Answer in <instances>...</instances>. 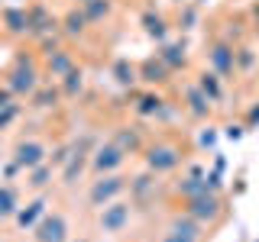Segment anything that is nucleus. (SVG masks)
I'll list each match as a JSON object with an SVG mask.
<instances>
[{
    "instance_id": "4be33fe9",
    "label": "nucleus",
    "mask_w": 259,
    "mask_h": 242,
    "mask_svg": "<svg viewBox=\"0 0 259 242\" xmlns=\"http://www.w3.org/2000/svg\"><path fill=\"white\" fill-rule=\"evenodd\" d=\"M194 84H198V87H201V91H204L214 103H224V100H227V81L217 75V71H210L207 65L198 71V75H194Z\"/></svg>"
},
{
    "instance_id": "f704fd0d",
    "label": "nucleus",
    "mask_w": 259,
    "mask_h": 242,
    "mask_svg": "<svg viewBox=\"0 0 259 242\" xmlns=\"http://www.w3.org/2000/svg\"><path fill=\"white\" fill-rule=\"evenodd\" d=\"M243 133H246V126H243V123H230V126H224V136H227V139H233V142H237Z\"/></svg>"
},
{
    "instance_id": "1a4fd4ad",
    "label": "nucleus",
    "mask_w": 259,
    "mask_h": 242,
    "mask_svg": "<svg viewBox=\"0 0 259 242\" xmlns=\"http://www.w3.org/2000/svg\"><path fill=\"white\" fill-rule=\"evenodd\" d=\"M32 242H68L71 239V223H68V213L59 210L52 204V210L36 223V229L29 232Z\"/></svg>"
},
{
    "instance_id": "393cba45",
    "label": "nucleus",
    "mask_w": 259,
    "mask_h": 242,
    "mask_svg": "<svg viewBox=\"0 0 259 242\" xmlns=\"http://www.w3.org/2000/svg\"><path fill=\"white\" fill-rule=\"evenodd\" d=\"M84 87H88V75H84V68H71L68 75H65L62 81H59V91H62V97L65 100H78L81 94H84Z\"/></svg>"
},
{
    "instance_id": "2eb2a0df",
    "label": "nucleus",
    "mask_w": 259,
    "mask_h": 242,
    "mask_svg": "<svg viewBox=\"0 0 259 242\" xmlns=\"http://www.w3.org/2000/svg\"><path fill=\"white\" fill-rule=\"evenodd\" d=\"M110 139L117 142V145L126 152L130 158H133V155H143L146 139H149V136L143 133V126H140V123H120L117 129H113V136H110Z\"/></svg>"
},
{
    "instance_id": "20e7f679",
    "label": "nucleus",
    "mask_w": 259,
    "mask_h": 242,
    "mask_svg": "<svg viewBox=\"0 0 259 242\" xmlns=\"http://www.w3.org/2000/svg\"><path fill=\"white\" fill-rule=\"evenodd\" d=\"M182 210H185L188 216H194L201 226H207L210 232H214L217 226L227 220V213H230L227 197H224V194H214V191H204V194H198V197H188Z\"/></svg>"
},
{
    "instance_id": "e433bc0d",
    "label": "nucleus",
    "mask_w": 259,
    "mask_h": 242,
    "mask_svg": "<svg viewBox=\"0 0 259 242\" xmlns=\"http://www.w3.org/2000/svg\"><path fill=\"white\" fill-rule=\"evenodd\" d=\"M214 139H217L214 129H204V133H201V145H214Z\"/></svg>"
},
{
    "instance_id": "473e14b6",
    "label": "nucleus",
    "mask_w": 259,
    "mask_h": 242,
    "mask_svg": "<svg viewBox=\"0 0 259 242\" xmlns=\"http://www.w3.org/2000/svg\"><path fill=\"white\" fill-rule=\"evenodd\" d=\"M198 7H185V10L182 13H178V29H185V32H188V29H194V26H198Z\"/></svg>"
},
{
    "instance_id": "f03ea898",
    "label": "nucleus",
    "mask_w": 259,
    "mask_h": 242,
    "mask_svg": "<svg viewBox=\"0 0 259 242\" xmlns=\"http://www.w3.org/2000/svg\"><path fill=\"white\" fill-rule=\"evenodd\" d=\"M42 81H46L42 78V58H39L36 52H29V48H20V52L13 55L7 75H4V87L20 100V97H29Z\"/></svg>"
},
{
    "instance_id": "37998d69",
    "label": "nucleus",
    "mask_w": 259,
    "mask_h": 242,
    "mask_svg": "<svg viewBox=\"0 0 259 242\" xmlns=\"http://www.w3.org/2000/svg\"><path fill=\"white\" fill-rule=\"evenodd\" d=\"M178 4H182V0H178Z\"/></svg>"
},
{
    "instance_id": "a878e982",
    "label": "nucleus",
    "mask_w": 259,
    "mask_h": 242,
    "mask_svg": "<svg viewBox=\"0 0 259 242\" xmlns=\"http://www.w3.org/2000/svg\"><path fill=\"white\" fill-rule=\"evenodd\" d=\"M207 191V181H204V174H182L178 181L172 184V194L175 197H182V200H188V197H198V194H204Z\"/></svg>"
},
{
    "instance_id": "4c0bfd02",
    "label": "nucleus",
    "mask_w": 259,
    "mask_h": 242,
    "mask_svg": "<svg viewBox=\"0 0 259 242\" xmlns=\"http://www.w3.org/2000/svg\"><path fill=\"white\" fill-rule=\"evenodd\" d=\"M10 100H16V97H13L10 91H7L4 84H0V107H7V103H10Z\"/></svg>"
},
{
    "instance_id": "f8f14e48",
    "label": "nucleus",
    "mask_w": 259,
    "mask_h": 242,
    "mask_svg": "<svg viewBox=\"0 0 259 242\" xmlns=\"http://www.w3.org/2000/svg\"><path fill=\"white\" fill-rule=\"evenodd\" d=\"M39 58H42V78L46 81H62L71 68H78V55L68 45L46 48V52H39Z\"/></svg>"
},
{
    "instance_id": "a211bd4d",
    "label": "nucleus",
    "mask_w": 259,
    "mask_h": 242,
    "mask_svg": "<svg viewBox=\"0 0 259 242\" xmlns=\"http://www.w3.org/2000/svg\"><path fill=\"white\" fill-rule=\"evenodd\" d=\"M156 58L165 65V68L172 71V75H178L182 68H188V62H191V58H188V45H185L182 39H175V42H168V39H165V42L159 45Z\"/></svg>"
},
{
    "instance_id": "2f4dec72",
    "label": "nucleus",
    "mask_w": 259,
    "mask_h": 242,
    "mask_svg": "<svg viewBox=\"0 0 259 242\" xmlns=\"http://www.w3.org/2000/svg\"><path fill=\"white\" fill-rule=\"evenodd\" d=\"M156 242H204V239H198V236H185V232H178V229H168V226H162V232H159V239Z\"/></svg>"
},
{
    "instance_id": "6e6552de",
    "label": "nucleus",
    "mask_w": 259,
    "mask_h": 242,
    "mask_svg": "<svg viewBox=\"0 0 259 242\" xmlns=\"http://www.w3.org/2000/svg\"><path fill=\"white\" fill-rule=\"evenodd\" d=\"M49 207H52V191L26 194V200L20 204V210H16L13 220H10L13 232H32V229H36V223L49 213Z\"/></svg>"
},
{
    "instance_id": "bb28decb",
    "label": "nucleus",
    "mask_w": 259,
    "mask_h": 242,
    "mask_svg": "<svg viewBox=\"0 0 259 242\" xmlns=\"http://www.w3.org/2000/svg\"><path fill=\"white\" fill-rule=\"evenodd\" d=\"M81 10H84L91 26H104V23L113 16V10H117V4H113V0H84Z\"/></svg>"
},
{
    "instance_id": "b1692460",
    "label": "nucleus",
    "mask_w": 259,
    "mask_h": 242,
    "mask_svg": "<svg viewBox=\"0 0 259 242\" xmlns=\"http://www.w3.org/2000/svg\"><path fill=\"white\" fill-rule=\"evenodd\" d=\"M140 26H143L146 36L156 39V42L162 45V42L168 39V29H172V23H168L159 10H152V7H149V10H143V16H140Z\"/></svg>"
},
{
    "instance_id": "6ab92c4d",
    "label": "nucleus",
    "mask_w": 259,
    "mask_h": 242,
    "mask_svg": "<svg viewBox=\"0 0 259 242\" xmlns=\"http://www.w3.org/2000/svg\"><path fill=\"white\" fill-rule=\"evenodd\" d=\"M55 177H59V171H55L49 161H42V165H36V168H29V171H23V191H26V194L52 191Z\"/></svg>"
},
{
    "instance_id": "7c9ffc66",
    "label": "nucleus",
    "mask_w": 259,
    "mask_h": 242,
    "mask_svg": "<svg viewBox=\"0 0 259 242\" xmlns=\"http://www.w3.org/2000/svg\"><path fill=\"white\" fill-rule=\"evenodd\" d=\"M23 116V103L20 100H10L7 107H0V133H7V129H13V123Z\"/></svg>"
},
{
    "instance_id": "9b49d317",
    "label": "nucleus",
    "mask_w": 259,
    "mask_h": 242,
    "mask_svg": "<svg viewBox=\"0 0 259 242\" xmlns=\"http://www.w3.org/2000/svg\"><path fill=\"white\" fill-rule=\"evenodd\" d=\"M156 194H159V174H152V171H136V174H130V188H126V197L133 200V207H136V213L140 210H149L152 204H156Z\"/></svg>"
},
{
    "instance_id": "cd10ccee",
    "label": "nucleus",
    "mask_w": 259,
    "mask_h": 242,
    "mask_svg": "<svg viewBox=\"0 0 259 242\" xmlns=\"http://www.w3.org/2000/svg\"><path fill=\"white\" fill-rule=\"evenodd\" d=\"M233 58H237V75L240 78L253 75V71L259 68V52L249 42H237V45H233Z\"/></svg>"
},
{
    "instance_id": "423d86ee",
    "label": "nucleus",
    "mask_w": 259,
    "mask_h": 242,
    "mask_svg": "<svg viewBox=\"0 0 259 242\" xmlns=\"http://www.w3.org/2000/svg\"><path fill=\"white\" fill-rule=\"evenodd\" d=\"M49 152H52V145H49L46 136H39V133H23L20 139L13 142L10 158L16 161V168H20V171H29V168H36V165H42V161H49Z\"/></svg>"
},
{
    "instance_id": "c9c22d12",
    "label": "nucleus",
    "mask_w": 259,
    "mask_h": 242,
    "mask_svg": "<svg viewBox=\"0 0 259 242\" xmlns=\"http://www.w3.org/2000/svg\"><path fill=\"white\" fill-rule=\"evenodd\" d=\"M249 23H253V26H259V0H253V4H249Z\"/></svg>"
},
{
    "instance_id": "c756f323",
    "label": "nucleus",
    "mask_w": 259,
    "mask_h": 242,
    "mask_svg": "<svg viewBox=\"0 0 259 242\" xmlns=\"http://www.w3.org/2000/svg\"><path fill=\"white\" fill-rule=\"evenodd\" d=\"M71 155H75V139H62V142L52 145V152H49V165L59 171V168H62Z\"/></svg>"
},
{
    "instance_id": "4468645a",
    "label": "nucleus",
    "mask_w": 259,
    "mask_h": 242,
    "mask_svg": "<svg viewBox=\"0 0 259 242\" xmlns=\"http://www.w3.org/2000/svg\"><path fill=\"white\" fill-rule=\"evenodd\" d=\"M0 32H7L10 39H26L29 36V4L26 7H4L0 10Z\"/></svg>"
},
{
    "instance_id": "412c9836",
    "label": "nucleus",
    "mask_w": 259,
    "mask_h": 242,
    "mask_svg": "<svg viewBox=\"0 0 259 242\" xmlns=\"http://www.w3.org/2000/svg\"><path fill=\"white\" fill-rule=\"evenodd\" d=\"M20 204H23L20 184L16 181H0V226L13 220V213L20 210Z\"/></svg>"
},
{
    "instance_id": "ea45409f",
    "label": "nucleus",
    "mask_w": 259,
    "mask_h": 242,
    "mask_svg": "<svg viewBox=\"0 0 259 242\" xmlns=\"http://www.w3.org/2000/svg\"><path fill=\"white\" fill-rule=\"evenodd\" d=\"M68 242H91V236H71Z\"/></svg>"
},
{
    "instance_id": "39448f33",
    "label": "nucleus",
    "mask_w": 259,
    "mask_h": 242,
    "mask_svg": "<svg viewBox=\"0 0 259 242\" xmlns=\"http://www.w3.org/2000/svg\"><path fill=\"white\" fill-rule=\"evenodd\" d=\"M136 216V207L130 197H120L113 200V204L94 210V229L104 232V236H123V232L130 229V223H133Z\"/></svg>"
},
{
    "instance_id": "f257e3e1",
    "label": "nucleus",
    "mask_w": 259,
    "mask_h": 242,
    "mask_svg": "<svg viewBox=\"0 0 259 242\" xmlns=\"http://www.w3.org/2000/svg\"><path fill=\"white\" fill-rule=\"evenodd\" d=\"M188 161V145H185L182 136L175 133H162V136H149L143 149V168L159 177L175 174L178 168H185Z\"/></svg>"
},
{
    "instance_id": "58836bf2",
    "label": "nucleus",
    "mask_w": 259,
    "mask_h": 242,
    "mask_svg": "<svg viewBox=\"0 0 259 242\" xmlns=\"http://www.w3.org/2000/svg\"><path fill=\"white\" fill-rule=\"evenodd\" d=\"M224 168H227V161H224L221 155H217V158H214V171H224Z\"/></svg>"
},
{
    "instance_id": "79ce46f5",
    "label": "nucleus",
    "mask_w": 259,
    "mask_h": 242,
    "mask_svg": "<svg viewBox=\"0 0 259 242\" xmlns=\"http://www.w3.org/2000/svg\"><path fill=\"white\" fill-rule=\"evenodd\" d=\"M0 181H4V174H0Z\"/></svg>"
},
{
    "instance_id": "ddd939ff",
    "label": "nucleus",
    "mask_w": 259,
    "mask_h": 242,
    "mask_svg": "<svg viewBox=\"0 0 259 242\" xmlns=\"http://www.w3.org/2000/svg\"><path fill=\"white\" fill-rule=\"evenodd\" d=\"M178 107L188 113L191 119H198V123H204V119L214 116V100H210L194 81H185L182 84V103H178Z\"/></svg>"
},
{
    "instance_id": "5701e85b",
    "label": "nucleus",
    "mask_w": 259,
    "mask_h": 242,
    "mask_svg": "<svg viewBox=\"0 0 259 242\" xmlns=\"http://www.w3.org/2000/svg\"><path fill=\"white\" fill-rule=\"evenodd\" d=\"M136 71H140V81H143L146 87H162V84H168V78H172V71H168L156 55L146 58V62H140V65H136Z\"/></svg>"
},
{
    "instance_id": "a19ab883",
    "label": "nucleus",
    "mask_w": 259,
    "mask_h": 242,
    "mask_svg": "<svg viewBox=\"0 0 259 242\" xmlns=\"http://www.w3.org/2000/svg\"><path fill=\"white\" fill-rule=\"evenodd\" d=\"M0 242H13V239H7V236H0Z\"/></svg>"
},
{
    "instance_id": "c85d7f7f",
    "label": "nucleus",
    "mask_w": 259,
    "mask_h": 242,
    "mask_svg": "<svg viewBox=\"0 0 259 242\" xmlns=\"http://www.w3.org/2000/svg\"><path fill=\"white\" fill-rule=\"evenodd\" d=\"M110 75L120 87H136V81H140V71H136V65L130 58H117L110 65Z\"/></svg>"
},
{
    "instance_id": "c03bdc74",
    "label": "nucleus",
    "mask_w": 259,
    "mask_h": 242,
    "mask_svg": "<svg viewBox=\"0 0 259 242\" xmlns=\"http://www.w3.org/2000/svg\"><path fill=\"white\" fill-rule=\"evenodd\" d=\"M256 242H259V239H256Z\"/></svg>"
},
{
    "instance_id": "f3484780",
    "label": "nucleus",
    "mask_w": 259,
    "mask_h": 242,
    "mask_svg": "<svg viewBox=\"0 0 259 242\" xmlns=\"http://www.w3.org/2000/svg\"><path fill=\"white\" fill-rule=\"evenodd\" d=\"M136 97V103H133V113H136V119H156L159 123V116H162V110H165V97H162L159 91H140V94H133Z\"/></svg>"
},
{
    "instance_id": "72a5a7b5",
    "label": "nucleus",
    "mask_w": 259,
    "mask_h": 242,
    "mask_svg": "<svg viewBox=\"0 0 259 242\" xmlns=\"http://www.w3.org/2000/svg\"><path fill=\"white\" fill-rule=\"evenodd\" d=\"M243 126H246V129H256L259 126V100H253L246 107V113H243Z\"/></svg>"
},
{
    "instance_id": "aec40b11",
    "label": "nucleus",
    "mask_w": 259,
    "mask_h": 242,
    "mask_svg": "<svg viewBox=\"0 0 259 242\" xmlns=\"http://www.w3.org/2000/svg\"><path fill=\"white\" fill-rule=\"evenodd\" d=\"M26 100H29L26 107H32V110H55L65 97L59 91V81H42V84H39L36 91L26 97Z\"/></svg>"
},
{
    "instance_id": "7ed1b4c3",
    "label": "nucleus",
    "mask_w": 259,
    "mask_h": 242,
    "mask_svg": "<svg viewBox=\"0 0 259 242\" xmlns=\"http://www.w3.org/2000/svg\"><path fill=\"white\" fill-rule=\"evenodd\" d=\"M126 188H130V174L126 171H113V174H94L88 177V188H84V207L91 210H101L113 204V200L126 197Z\"/></svg>"
},
{
    "instance_id": "9d476101",
    "label": "nucleus",
    "mask_w": 259,
    "mask_h": 242,
    "mask_svg": "<svg viewBox=\"0 0 259 242\" xmlns=\"http://www.w3.org/2000/svg\"><path fill=\"white\" fill-rule=\"evenodd\" d=\"M204 62L210 71H217L224 81H233L237 78V58H233V42L214 36L210 42L204 45Z\"/></svg>"
},
{
    "instance_id": "dca6fc26",
    "label": "nucleus",
    "mask_w": 259,
    "mask_h": 242,
    "mask_svg": "<svg viewBox=\"0 0 259 242\" xmlns=\"http://www.w3.org/2000/svg\"><path fill=\"white\" fill-rule=\"evenodd\" d=\"M88 29H91V23H88V16H84V10H81L78 4L68 7V10L59 16V32H62V39H68V42H78V39H84Z\"/></svg>"
},
{
    "instance_id": "0eeeda50",
    "label": "nucleus",
    "mask_w": 259,
    "mask_h": 242,
    "mask_svg": "<svg viewBox=\"0 0 259 242\" xmlns=\"http://www.w3.org/2000/svg\"><path fill=\"white\" fill-rule=\"evenodd\" d=\"M126 161L130 155L120 149L113 139H101L94 145L91 158H88V177L94 174H113V171H126Z\"/></svg>"
}]
</instances>
